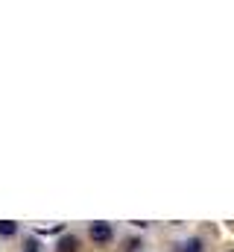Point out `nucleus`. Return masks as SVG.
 <instances>
[{
	"label": "nucleus",
	"instance_id": "6",
	"mask_svg": "<svg viewBox=\"0 0 234 252\" xmlns=\"http://www.w3.org/2000/svg\"><path fill=\"white\" fill-rule=\"evenodd\" d=\"M126 252H141V238H129L126 241Z\"/></svg>",
	"mask_w": 234,
	"mask_h": 252
},
{
	"label": "nucleus",
	"instance_id": "2",
	"mask_svg": "<svg viewBox=\"0 0 234 252\" xmlns=\"http://www.w3.org/2000/svg\"><path fill=\"white\" fill-rule=\"evenodd\" d=\"M56 252H79V238L76 235H61L56 241Z\"/></svg>",
	"mask_w": 234,
	"mask_h": 252
},
{
	"label": "nucleus",
	"instance_id": "4",
	"mask_svg": "<svg viewBox=\"0 0 234 252\" xmlns=\"http://www.w3.org/2000/svg\"><path fill=\"white\" fill-rule=\"evenodd\" d=\"M178 250L181 252H202V241H199V238H187Z\"/></svg>",
	"mask_w": 234,
	"mask_h": 252
},
{
	"label": "nucleus",
	"instance_id": "5",
	"mask_svg": "<svg viewBox=\"0 0 234 252\" xmlns=\"http://www.w3.org/2000/svg\"><path fill=\"white\" fill-rule=\"evenodd\" d=\"M21 252H41V241H38L35 235H32V238H27V241H24V250H21Z\"/></svg>",
	"mask_w": 234,
	"mask_h": 252
},
{
	"label": "nucleus",
	"instance_id": "3",
	"mask_svg": "<svg viewBox=\"0 0 234 252\" xmlns=\"http://www.w3.org/2000/svg\"><path fill=\"white\" fill-rule=\"evenodd\" d=\"M21 232V226L15 223V220H0V238H12V235H18Z\"/></svg>",
	"mask_w": 234,
	"mask_h": 252
},
{
	"label": "nucleus",
	"instance_id": "1",
	"mask_svg": "<svg viewBox=\"0 0 234 252\" xmlns=\"http://www.w3.org/2000/svg\"><path fill=\"white\" fill-rule=\"evenodd\" d=\"M88 238H91L94 244H109V241L115 238V226L106 223V220H97V223L88 226Z\"/></svg>",
	"mask_w": 234,
	"mask_h": 252
},
{
	"label": "nucleus",
	"instance_id": "7",
	"mask_svg": "<svg viewBox=\"0 0 234 252\" xmlns=\"http://www.w3.org/2000/svg\"><path fill=\"white\" fill-rule=\"evenodd\" d=\"M232 252H234V250H232Z\"/></svg>",
	"mask_w": 234,
	"mask_h": 252
}]
</instances>
